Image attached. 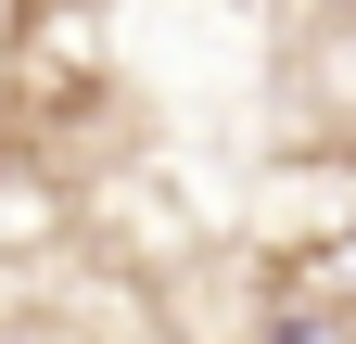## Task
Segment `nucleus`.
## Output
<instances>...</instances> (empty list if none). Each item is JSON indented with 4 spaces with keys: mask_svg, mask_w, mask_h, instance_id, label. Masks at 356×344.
Wrapping results in <instances>:
<instances>
[{
    "mask_svg": "<svg viewBox=\"0 0 356 344\" xmlns=\"http://www.w3.org/2000/svg\"><path fill=\"white\" fill-rule=\"evenodd\" d=\"M127 77H115V26L76 13V0H38V13H0V166H38L64 191V166L89 141H115Z\"/></svg>",
    "mask_w": 356,
    "mask_h": 344,
    "instance_id": "nucleus-1",
    "label": "nucleus"
},
{
    "mask_svg": "<svg viewBox=\"0 0 356 344\" xmlns=\"http://www.w3.org/2000/svg\"><path fill=\"white\" fill-rule=\"evenodd\" d=\"M254 331L356 344V153H293L254 217Z\"/></svg>",
    "mask_w": 356,
    "mask_h": 344,
    "instance_id": "nucleus-2",
    "label": "nucleus"
}]
</instances>
